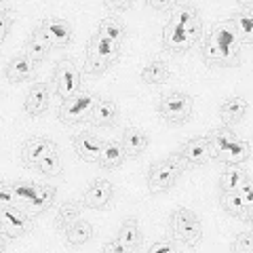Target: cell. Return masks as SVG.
Masks as SVG:
<instances>
[{
    "mask_svg": "<svg viewBox=\"0 0 253 253\" xmlns=\"http://www.w3.org/2000/svg\"><path fill=\"white\" fill-rule=\"evenodd\" d=\"M243 44L236 36L230 19L217 21L211 32L203 38L201 53L207 66L211 68H234L241 63Z\"/></svg>",
    "mask_w": 253,
    "mask_h": 253,
    "instance_id": "1",
    "label": "cell"
},
{
    "mask_svg": "<svg viewBox=\"0 0 253 253\" xmlns=\"http://www.w3.org/2000/svg\"><path fill=\"white\" fill-rule=\"evenodd\" d=\"M203 38V21L196 19L192 23H177L167 21L163 30V46L173 55L188 53L192 46Z\"/></svg>",
    "mask_w": 253,
    "mask_h": 253,
    "instance_id": "2",
    "label": "cell"
},
{
    "mask_svg": "<svg viewBox=\"0 0 253 253\" xmlns=\"http://www.w3.org/2000/svg\"><path fill=\"white\" fill-rule=\"evenodd\" d=\"M118 55H121V46L114 44L112 41H108L106 36L93 34L89 38V44H86L84 70L93 76H101L116 63Z\"/></svg>",
    "mask_w": 253,
    "mask_h": 253,
    "instance_id": "3",
    "label": "cell"
},
{
    "mask_svg": "<svg viewBox=\"0 0 253 253\" xmlns=\"http://www.w3.org/2000/svg\"><path fill=\"white\" fill-rule=\"evenodd\" d=\"M169 226H171L173 241L184 243V245H188V247H196V243H199L201 236H203L201 217L188 207H175L173 209Z\"/></svg>",
    "mask_w": 253,
    "mask_h": 253,
    "instance_id": "4",
    "label": "cell"
},
{
    "mask_svg": "<svg viewBox=\"0 0 253 253\" xmlns=\"http://www.w3.org/2000/svg\"><path fill=\"white\" fill-rule=\"evenodd\" d=\"M184 161L179 158V154H171L163 161L154 163L148 171V188L150 192H165V190H171L177 184L179 175L184 173Z\"/></svg>",
    "mask_w": 253,
    "mask_h": 253,
    "instance_id": "5",
    "label": "cell"
},
{
    "mask_svg": "<svg viewBox=\"0 0 253 253\" xmlns=\"http://www.w3.org/2000/svg\"><path fill=\"white\" fill-rule=\"evenodd\" d=\"M0 232H2V239H17V236H28L34 230V217L30 215L26 209L17 207H2L0 209Z\"/></svg>",
    "mask_w": 253,
    "mask_h": 253,
    "instance_id": "6",
    "label": "cell"
},
{
    "mask_svg": "<svg viewBox=\"0 0 253 253\" xmlns=\"http://www.w3.org/2000/svg\"><path fill=\"white\" fill-rule=\"evenodd\" d=\"M158 114L169 123L184 125L194 114V99L188 93H169L158 101Z\"/></svg>",
    "mask_w": 253,
    "mask_h": 253,
    "instance_id": "7",
    "label": "cell"
},
{
    "mask_svg": "<svg viewBox=\"0 0 253 253\" xmlns=\"http://www.w3.org/2000/svg\"><path fill=\"white\" fill-rule=\"evenodd\" d=\"M53 91L61 101H68L81 93V70L72 61H59L53 70Z\"/></svg>",
    "mask_w": 253,
    "mask_h": 253,
    "instance_id": "8",
    "label": "cell"
},
{
    "mask_svg": "<svg viewBox=\"0 0 253 253\" xmlns=\"http://www.w3.org/2000/svg\"><path fill=\"white\" fill-rule=\"evenodd\" d=\"M97 104L95 93H78L76 97L63 101L59 108V121L66 125H76L86 121L93 114V108Z\"/></svg>",
    "mask_w": 253,
    "mask_h": 253,
    "instance_id": "9",
    "label": "cell"
},
{
    "mask_svg": "<svg viewBox=\"0 0 253 253\" xmlns=\"http://www.w3.org/2000/svg\"><path fill=\"white\" fill-rule=\"evenodd\" d=\"M36 30L41 32L44 41L51 44V49H63V46H68L74 38L72 23L61 19V17H46L38 23Z\"/></svg>",
    "mask_w": 253,
    "mask_h": 253,
    "instance_id": "10",
    "label": "cell"
},
{
    "mask_svg": "<svg viewBox=\"0 0 253 253\" xmlns=\"http://www.w3.org/2000/svg\"><path fill=\"white\" fill-rule=\"evenodd\" d=\"M179 158L188 165L201 167V165H207L213 158V148L207 137H192L179 150Z\"/></svg>",
    "mask_w": 253,
    "mask_h": 253,
    "instance_id": "11",
    "label": "cell"
},
{
    "mask_svg": "<svg viewBox=\"0 0 253 253\" xmlns=\"http://www.w3.org/2000/svg\"><path fill=\"white\" fill-rule=\"evenodd\" d=\"M51 150H55V144L49 139V137H30L23 141L21 146V161L26 167H38V163L42 161V158L51 152Z\"/></svg>",
    "mask_w": 253,
    "mask_h": 253,
    "instance_id": "12",
    "label": "cell"
},
{
    "mask_svg": "<svg viewBox=\"0 0 253 253\" xmlns=\"http://www.w3.org/2000/svg\"><path fill=\"white\" fill-rule=\"evenodd\" d=\"M34 72H36V63L32 61L26 53H17L9 59V63H6L4 78L13 84H19V83L30 81V78L34 76Z\"/></svg>",
    "mask_w": 253,
    "mask_h": 253,
    "instance_id": "13",
    "label": "cell"
},
{
    "mask_svg": "<svg viewBox=\"0 0 253 253\" xmlns=\"http://www.w3.org/2000/svg\"><path fill=\"white\" fill-rule=\"evenodd\" d=\"M114 199V186L110 184V181L106 179H95L89 184V188H86L84 192V205L89 209H106L110 203H112Z\"/></svg>",
    "mask_w": 253,
    "mask_h": 253,
    "instance_id": "14",
    "label": "cell"
},
{
    "mask_svg": "<svg viewBox=\"0 0 253 253\" xmlns=\"http://www.w3.org/2000/svg\"><path fill=\"white\" fill-rule=\"evenodd\" d=\"M249 156H251V144H249V141H245V139H241V137H236L232 144H228L226 148L213 152V158H215L217 163L226 165V167H230V165L247 163Z\"/></svg>",
    "mask_w": 253,
    "mask_h": 253,
    "instance_id": "15",
    "label": "cell"
},
{
    "mask_svg": "<svg viewBox=\"0 0 253 253\" xmlns=\"http://www.w3.org/2000/svg\"><path fill=\"white\" fill-rule=\"evenodd\" d=\"M49 101H51V89L46 83H36L30 86L28 97H26V114L30 116H42L49 110Z\"/></svg>",
    "mask_w": 253,
    "mask_h": 253,
    "instance_id": "16",
    "label": "cell"
},
{
    "mask_svg": "<svg viewBox=\"0 0 253 253\" xmlns=\"http://www.w3.org/2000/svg\"><path fill=\"white\" fill-rule=\"evenodd\" d=\"M72 146H74V152L81 156L83 161H86V163H97L104 141H101L97 135L89 133V131H83V133H78V135L72 139Z\"/></svg>",
    "mask_w": 253,
    "mask_h": 253,
    "instance_id": "17",
    "label": "cell"
},
{
    "mask_svg": "<svg viewBox=\"0 0 253 253\" xmlns=\"http://www.w3.org/2000/svg\"><path fill=\"white\" fill-rule=\"evenodd\" d=\"M230 23H232V28L236 32V36H239L241 44L251 46V42H253V11H251V2H247V4L243 2L241 11L230 19Z\"/></svg>",
    "mask_w": 253,
    "mask_h": 253,
    "instance_id": "18",
    "label": "cell"
},
{
    "mask_svg": "<svg viewBox=\"0 0 253 253\" xmlns=\"http://www.w3.org/2000/svg\"><path fill=\"white\" fill-rule=\"evenodd\" d=\"M55 199H57V190H55L53 186H46V184H41L36 190V194L32 196V201L23 205V209H26L32 217L41 215V213L49 211L53 207Z\"/></svg>",
    "mask_w": 253,
    "mask_h": 253,
    "instance_id": "19",
    "label": "cell"
},
{
    "mask_svg": "<svg viewBox=\"0 0 253 253\" xmlns=\"http://www.w3.org/2000/svg\"><path fill=\"white\" fill-rule=\"evenodd\" d=\"M126 161V150L123 148L121 141H104L101 146V152H99V167L101 169H108V171H114L118 167H123V163Z\"/></svg>",
    "mask_w": 253,
    "mask_h": 253,
    "instance_id": "20",
    "label": "cell"
},
{
    "mask_svg": "<svg viewBox=\"0 0 253 253\" xmlns=\"http://www.w3.org/2000/svg\"><path fill=\"white\" fill-rule=\"evenodd\" d=\"M247 112H249V101L245 97H228L224 104L219 106V118L226 126L241 123Z\"/></svg>",
    "mask_w": 253,
    "mask_h": 253,
    "instance_id": "21",
    "label": "cell"
},
{
    "mask_svg": "<svg viewBox=\"0 0 253 253\" xmlns=\"http://www.w3.org/2000/svg\"><path fill=\"white\" fill-rule=\"evenodd\" d=\"M148 133L139 126H126L123 131V137H121V144L126 150V154L131 156H139L141 152H146L148 148Z\"/></svg>",
    "mask_w": 253,
    "mask_h": 253,
    "instance_id": "22",
    "label": "cell"
},
{
    "mask_svg": "<svg viewBox=\"0 0 253 253\" xmlns=\"http://www.w3.org/2000/svg\"><path fill=\"white\" fill-rule=\"evenodd\" d=\"M221 209H224L228 215L245 219L247 224H251V207H247L243 201V196L239 192H221Z\"/></svg>",
    "mask_w": 253,
    "mask_h": 253,
    "instance_id": "23",
    "label": "cell"
},
{
    "mask_svg": "<svg viewBox=\"0 0 253 253\" xmlns=\"http://www.w3.org/2000/svg\"><path fill=\"white\" fill-rule=\"evenodd\" d=\"M93 123L97 126H112L116 121H118V106L116 101L108 99V97H101L97 99V104L93 108Z\"/></svg>",
    "mask_w": 253,
    "mask_h": 253,
    "instance_id": "24",
    "label": "cell"
},
{
    "mask_svg": "<svg viewBox=\"0 0 253 253\" xmlns=\"http://www.w3.org/2000/svg\"><path fill=\"white\" fill-rule=\"evenodd\" d=\"M49 51H51V44L44 41L38 30L32 32L28 36V41L23 42V53H26L34 63H42L46 57H49Z\"/></svg>",
    "mask_w": 253,
    "mask_h": 253,
    "instance_id": "25",
    "label": "cell"
},
{
    "mask_svg": "<svg viewBox=\"0 0 253 253\" xmlns=\"http://www.w3.org/2000/svg\"><path fill=\"white\" fill-rule=\"evenodd\" d=\"M118 241L125 245L126 251H133L141 245V241H144V232H141L139 221L135 217H129L126 221H123L121 230H118Z\"/></svg>",
    "mask_w": 253,
    "mask_h": 253,
    "instance_id": "26",
    "label": "cell"
},
{
    "mask_svg": "<svg viewBox=\"0 0 253 253\" xmlns=\"http://www.w3.org/2000/svg\"><path fill=\"white\" fill-rule=\"evenodd\" d=\"M97 34L101 36H106L108 41H112L114 44L121 46L123 41H125V34H126V28H125V23L121 17H114V15H110V17L106 19H101L99 21V30H97Z\"/></svg>",
    "mask_w": 253,
    "mask_h": 253,
    "instance_id": "27",
    "label": "cell"
},
{
    "mask_svg": "<svg viewBox=\"0 0 253 253\" xmlns=\"http://www.w3.org/2000/svg\"><path fill=\"white\" fill-rule=\"evenodd\" d=\"M247 175L249 173L245 171L243 165H230V167L219 175V190L221 192H236Z\"/></svg>",
    "mask_w": 253,
    "mask_h": 253,
    "instance_id": "28",
    "label": "cell"
},
{
    "mask_svg": "<svg viewBox=\"0 0 253 253\" xmlns=\"http://www.w3.org/2000/svg\"><path fill=\"white\" fill-rule=\"evenodd\" d=\"M93 239V226L84 219H76L72 226L66 228V241L74 247H81V245H86Z\"/></svg>",
    "mask_w": 253,
    "mask_h": 253,
    "instance_id": "29",
    "label": "cell"
},
{
    "mask_svg": "<svg viewBox=\"0 0 253 253\" xmlns=\"http://www.w3.org/2000/svg\"><path fill=\"white\" fill-rule=\"evenodd\" d=\"M141 81L146 84H165L169 81V68L161 59H152L141 70Z\"/></svg>",
    "mask_w": 253,
    "mask_h": 253,
    "instance_id": "30",
    "label": "cell"
},
{
    "mask_svg": "<svg viewBox=\"0 0 253 253\" xmlns=\"http://www.w3.org/2000/svg\"><path fill=\"white\" fill-rule=\"evenodd\" d=\"M76 219H81V203L76 201H66L59 205L57 213H55V226L66 230L68 226H72Z\"/></svg>",
    "mask_w": 253,
    "mask_h": 253,
    "instance_id": "31",
    "label": "cell"
},
{
    "mask_svg": "<svg viewBox=\"0 0 253 253\" xmlns=\"http://www.w3.org/2000/svg\"><path fill=\"white\" fill-rule=\"evenodd\" d=\"M38 171L42 173V175H49V177H57L61 175V171H63V165H61V158H59V152H57V148L51 150L49 154H46L41 163H38Z\"/></svg>",
    "mask_w": 253,
    "mask_h": 253,
    "instance_id": "32",
    "label": "cell"
},
{
    "mask_svg": "<svg viewBox=\"0 0 253 253\" xmlns=\"http://www.w3.org/2000/svg\"><path fill=\"white\" fill-rule=\"evenodd\" d=\"M207 139H209V144H211V148H213V152H217V150H221V148H226L228 144H232V141L236 139V135H234V131L230 129V126H217V129H213L209 135H207Z\"/></svg>",
    "mask_w": 253,
    "mask_h": 253,
    "instance_id": "33",
    "label": "cell"
},
{
    "mask_svg": "<svg viewBox=\"0 0 253 253\" xmlns=\"http://www.w3.org/2000/svg\"><path fill=\"white\" fill-rule=\"evenodd\" d=\"M38 186H41V184H36V181H30V179H15L13 184H11L15 196H17V203L21 205V207H23L26 203L32 201V196L36 194Z\"/></svg>",
    "mask_w": 253,
    "mask_h": 253,
    "instance_id": "34",
    "label": "cell"
},
{
    "mask_svg": "<svg viewBox=\"0 0 253 253\" xmlns=\"http://www.w3.org/2000/svg\"><path fill=\"white\" fill-rule=\"evenodd\" d=\"M230 251H232V253H251V251H253V232H251V230L241 232V234L234 239Z\"/></svg>",
    "mask_w": 253,
    "mask_h": 253,
    "instance_id": "35",
    "label": "cell"
},
{
    "mask_svg": "<svg viewBox=\"0 0 253 253\" xmlns=\"http://www.w3.org/2000/svg\"><path fill=\"white\" fill-rule=\"evenodd\" d=\"M11 26H13V15L6 6H2V11H0V41L2 42L6 41V36H9Z\"/></svg>",
    "mask_w": 253,
    "mask_h": 253,
    "instance_id": "36",
    "label": "cell"
},
{
    "mask_svg": "<svg viewBox=\"0 0 253 253\" xmlns=\"http://www.w3.org/2000/svg\"><path fill=\"white\" fill-rule=\"evenodd\" d=\"M241 196H243V201L247 207H253V181H251V175H247L243 179V184L239 186V190H236Z\"/></svg>",
    "mask_w": 253,
    "mask_h": 253,
    "instance_id": "37",
    "label": "cell"
},
{
    "mask_svg": "<svg viewBox=\"0 0 253 253\" xmlns=\"http://www.w3.org/2000/svg\"><path fill=\"white\" fill-rule=\"evenodd\" d=\"M0 203H2V207H13V205H17V196H15L11 184L0 186Z\"/></svg>",
    "mask_w": 253,
    "mask_h": 253,
    "instance_id": "38",
    "label": "cell"
},
{
    "mask_svg": "<svg viewBox=\"0 0 253 253\" xmlns=\"http://www.w3.org/2000/svg\"><path fill=\"white\" fill-rule=\"evenodd\" d=\"M148 251L150 253H173V251H177V247H175V241H156Z\"/></svg>",
    "mask_w": 253,
    "mask_h": 253,
    "instance_id": "39",
    "label": "cell"
},
{
    "mask_svg": "<svg viewBox=\"0 0 253 253\" xmlns=\"http://www.w3.org/2000/svg\"><path fill=\"white\" fill-rule=\"evenodd\" d=\"M104 6L108 11H116V13H125L129 11L133 2H129V0H118V2H114V0H108V2H104Z\"/></svg>",
    "mask_w": 253,
    "mask_h": 253,
    "instance_id": "40",
    "label": "cell"
},
{
    "mask_svg": "<svg viewBox=\"0 0 253 253\" xmlns=\"http://www.w3.org/2000/svg\"><path fill=\"white\" fill-rule=\"evenodd\" d=\"M146 4L152 6L156 11H167V9H175L177 2H173V0H148Z\"/></svg>",
    "mask_w": 253,
    "mask_h": 253,
    "instance_id": "41",
    "label": "cell"
},
{
    "mask_svg": "<svg viewBox=\"0 0 253 253\" xmlns=\"http://www.w3.org/2000/svg\"><path fill=\"white\" fill-rule=\"evenodd\" d=\"M101 251L104 253H126V249H125V245L121 243V241H108L104 247H101Z\"/></svg>",
    "mask_w": 253,
    "mask_h": 253,
    "instance_id": "42",
    "label": "cell"
}]
</instances>
